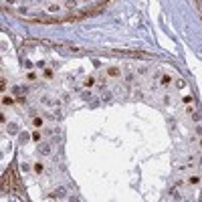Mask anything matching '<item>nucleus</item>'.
<instances>
[{"instance_id": "nucleus-1", "label": "nucleus", "mask_w": 202, "mask_h": 202, "mask_svg": "<svg viewBox=\"0 0 202 202\" xmlns=\"http://www.w3.org/2000/svg\"><path fill=\"white\" fill-rule=\"evenodd\" d=\"M186 184H190V186H200L202 184V176L200 174H190L188 178H186Z\"/></svg>"}, {"instance_id": "nucleus-2", "label": "nucleus", "mask_w": 202, "mask_h": 202, "mask_svg": "<svg viewBox=\"0 0 202 202\" xmlns=\"http://www.w3.org/2000/svg\"><path fill=\"white\" fill-rule=\"evenodd\" d=\"M10 182H12V172H6V174H4V180H2V190H4V192L10 190Z\"/></svg>"}, {"instance_id": "nucleus-3", "label": "nucleus", "mask_w": 202, "mask_h": 202, "mask_svg": "<svg viewBox=\"0 0 202 202\" xmlns=\"http://www.w3.org/2000/svg\"><path fill=\"white\" fill-rule=\"evenodd\" d=\"M43 125H45V119H43L40 115H34V117H33V128L34 129H40Z\"/></svg>"}, {"instance_id": "nucleus-4", "label": "nucleus", "mask_w": 202, "mask_h": 202, "mask_svg": "<svg viewBox=\"0 0 202 202\" xmlns=\"http://www.w3.org/2000/svg\"><path fill=\"white\" fill-rule=\"evenodd\" d=\"M160 83H162V87H170V85H172V77H170L168 73H164L160 77Z\"/></svg>"}, {"instance_id": "nucleus-5", "label": "nucleus", "mask_w": 202, "mask_h": 202, "mask_svg": "<svg viewBox=\"0 0 202 202\" xmlns=\"http://www.w3.org/2000/svg\"><path fill=\"white\" fill-rule=\"evenodd\" d=\"M93 85H95V77H93V75H89V77L83 79V87H85V89H91Z\"/></svg>"}, {"instance_id": "nucleus-6", "label": "nucleus", "mask_w": 202, "mask_h": 202, "mask_svg": "<svg viewBox=\"0 0 202 202\" xmlns=\"http://www.w3.org/2000/svg\"><path fill=\"white\" fill-rule=\"evenodd\" d=\"M33 170H34V174H43V172H45V164H43V162H34Z\"/></svg>"}, {"instance_id": "nucleus-7", "label": "nucleus", "mask_w": 202, "mask_h": 202, "mask_svg": "<svg viewBox=\"0 0 202 202\" xmlns=\"http://www.w3.org/2000/svg\"><path fill=\"white\" fill-rule=\"evenodd\" d=\"M107 75H109V77H121V69L119 67H109L107 69Z\"/></svg>"}, {"instance_id": "nucleus-8", "label": "nucleus", "mask_w": 202, "mask_h": 202, "mask_svg": "<svg viewBox=\"0 0 202 202\" xmlns=\"http://www.w3.org/2000/svg\"><path fill=\"white\" fill-rule=\"evenodd\" d=\"M192 101H194L192 95H182V103H184V105H192Z\"/></svg>"}, {"instance_id": "nucleus-9", "label": "nucleus", "mask_w": 202, "mask_h": 202, "mask_svg": "<svg viewBox=\"0 0 202 202\" xmlns=\"http://www.w3.org/2000/svg\"><path fill=\"white\" fill-rule=\"evenodd\" d=\"M30 137H33V141H40V140H43V134H40L39 129H34L33 134H30Z\"/></svg>"}, {"instance_id": "nucleus-10", "label": "nucleus", "mask_w": 202, "mask_h": 202, "mask_svg": "<svg viewBox=\"0 0 202 202\" xmlns=\"http://www.w3.org/2000/svg\"><path fill=\"white\" fill-rule=\"evenodd\" d=\"M2 103H4V105H12V103H14V99L10 97V95H6V93H4V95H2Z\"/></svg>"}, {"instance_id": "nucleus-11", "label": "nucleus", "mask_w": 202, "mask_h": 202, "mask_svg": "<svg viewBox=\"0 0 202 202\" xmlns=\"http://www.w3.org/2000/svg\"><path fill=\"white\" fill-rule=\"evenodd\" d=\"M47 10H49V12H59V10H61V6H59V4H49V8H47Z\"/></svg>"}, {"instance_id": "nucleus-12", "label": "nucleus", "mask_w": 202, "mask_h": 202, "mask_svg": "<svg viewBox=\"0 0 202 202\" xmlns=\"http://www.w3.org/2000/svg\"><path fill=\"white\" fill-rule=\"evenodd\" d=\"M43 77H45L47 81H51V79H53V71H51V69H45V73H43Z\"/></svg>"}, {"instance_id": "nucleus-13", "label": "nucleus", "mask_w": 202, "mask_h": 202, "mask_svg": "<svg viewBox=\"0 0 202 202\" xmlns=\"http://www.w3.org/2000/svg\"><path fill=\"white\" fill-rule=\"evenodd\" d=\"M77 6V0H65V8H75Z\"/></svg>"}, {"instance_id": "nucleus-14", "label": "nucleus", "mask_w": 202, "mask_h": 202, "mask_svg": "<svg viewBox=\"0 0 202 202\" xmlns=\"http://www.w3.org/2000/svg\"><path fill=\"white\" fill-rule=\"evenodd\" d=\"M40 154H43V156H49V154H51V148H49V146H43V148H40Z\"/></svg>"}, {"instance_id": "nucleus-15", "label": "nucleus", "mask_w": 202, "mask_h": 202, "mask_svg": "<svg viewBox=\"0 0 202 202\" xmlns=\"http://www.w3.org/2000/svg\"><path fill=\"white\" fill-rule=\"evenodd\" d=\"M27 79L28 81H36V73H27Z\"/></svg>"}, {"instance_id": "nucleus-16", "label": "nucleus", "mask_w": 202, "mask_h": 202, "mask_svg": "<svg viewBox=\"0 0 202 202\" xmlns=\"http://www.w3.org/2000/svg\"><path fill=\"white\" fill-rule=\"evenodd\" d=\"M4 2H8V4H14V2H16V0H4Z\"/></svg>"}]
</instances>
